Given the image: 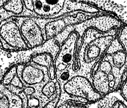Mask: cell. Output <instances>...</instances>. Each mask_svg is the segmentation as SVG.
Here are the masks:
<instances>
[{
	"label": "cell",
	"mask_w": 127,
	"mask_h": 108,
	"mask_svg": "<svg viewBox=\"0 0 127 108\" xmlns=\"http://www.w3.org/2000/svg\"><path fill=\"white\" fill-rule=\"evenodd\" d=\"M98 14L75 11L47 22L43 27L45 40L54 39L67 27L78 25Z\"/></svg>",
	"instance_id": "obj_1"
},
{
	"label": "cell",
	"mask_w": 127,
	"mask_h": 108,
	"mask_svg": "<svg viewBox=\"0 0 127 108\" xmlns=\"http://www.w3.org/2000/svg\"><path fill=\"white\" fill-rule=\"evenodd\" d=\"M62 91L72 96L85 99L89 103L96 102L103 97L94 88L91 81L81 75L72 77L63 86Z\"/></svg>",
	"instance_id": "obj_2"
},
{
	"label": "cell",
	"mask_w": 127,
	"mask_h": 108,
	"mask_svg": "<svg viewBox=\"0 0 127 108\" xmlns=\"http://www.w3.org/2000/svg\"><path fill=\"white\" fill-rule=\"evenodd\" d=\"M0 40L2 48L12 51L29 49L23 38L17 23L12 20H6L0 26Z\"/></svg>",
	"instance_id": "obj_3"
},
{
	"label": "cell",
	"mask_w": 127,
	"mask_h": 108,
	"mask_svg": "<svg viewBox=\"0 0 127 108\" xmlns=\"http://www.w3.org/2000/svg\"><path fill=\"white\" fill-rule=\"evenodd\" d=\"M122 22L113 16L108 14L97 15L82 23L74 26L75 31L82 36L87 29L93 28L102 33H107L115 28L121 27Z\"/></svg>",
	"instance_id": "obj_4"
},
{
	"label": "cell",
	"mask_w": 127,
	"mask_h": 108,
	"mask_svg": "<svg viewBox=\"0 0 127 108\" xmlns=\"http://www.w3.org/2000/svg\"><path fill=\"white\" fill-rule=\"evenodd\" d=\"M79 35L76 31H73L68 38L60 47L54 64L56 70V75L63 71L68 69L73 63L76 45Z\"/></svg>",
	"instance_id": "obj_5"
},
{
	"label": "cell",
	"mask_w": 127,
	"mask_h": 108,
	"mask_svg": "<svg viewBox=\"0 0 127 108\" xmlns=\"http://www.w3.org/2000/svg\"><path fill=\"white\" fill-rule=\"evenodd\" d=\"M20 29L29 48L39 47L43 43L45 38L43 31L35 20L27 18L21 25Z\"/></svg>",
	"instance_id": "obj_6"
},
{
	"label": "cell",
	"mask_w": 127,
	"mask_h": 108,
	"mask_svg": "<svg viewBox=\"0 0 127 108\" xmlns=\"http://www.w3.org/2000/svg\"><path fill=\"white\" fill-rule=\"evenodd\" d=\"M65 1H32L34 13L43 19H56L62 16Z\"/></svg>",
	"instance_id": "obj_7"
},
{
	"label": "cell",
	"mask_w": 127,
	"mask_h": 108,
	"mask_svg": "<svg viewBox=\"0 0 127 108\" xmlns=\"http://www.w3.org/2000/svg\"><path fill=\"white\" fill-rule=\"evenodd\" d=\"M48 74L37 65L32 64L25 65L21 81L29 85H34L41 83L45 81V76Z\"/></svg>",
	"instance_id": "obj_8"
},
{
	"label": "cell",
	"mask_w": 127,
	"mask_h": 108,
	"mask_svg": "<svg viewBox=\"0 0 127 108\" xmlns=\"http://www.w3.org/2000/svg\"><path fill=\"white\" fill-rule=\"evenodd\" d=\"M92 84L95 90L102 96L110 92L109 80L107 74L97 70L92 77Z\"/></svg>",
	"instance_id": "obj_9"
},
{
	"label": "cell",
	"mask_w": 127,
	"mask_h": 108,
	"mask_svg": "<svg viewBox=\"0 0 127 108\" xmlns=\"http://www.w3.org/2000/svg\"><path fill=\"white\" fill-rule=\"evenodd\" d=\"M0 91L7 97L9 102V108H23V102L20 96L9 90L2 83L0 84Z\"/></svg>",
	"instance_id": "obj_10"
},
{
	"label": "cell",
	"mask_w": 127,
	"mask_h": 108,
	"mask_svg": "<svg viewBox=\"0 0 127 108\" xmlns=\"http://www.w3.org/2000/svg\"><path fill=\"white\" fill-rule=\"evenodd\" d=\"M32 61L37 65L46 68L47 69L54 64L53 57L51 54L47 52H43L34 56Z\"/></svg>",
	"instance_id": "obj_11"
},
{
	"label": "cell",
	"mask_w": 127,
	"mask_h": 108,
	"mask_svg": "<svg viewBox=\"0 0 127 108\" xmlns=\"http://www.w3.org/2000/svg\"><path fill=\"white\" fill-rule=\"evenodd\" d=\"M2 7L7 11L16 16L23 12L24 4L23 1L20 0L5 1L3 4Z\"/></svg>",
	"instance_id": "obj_12"
},
{
	"label": "cell",
	"mask_w": 127,
	"mask_h": 108,
	"mask_svg": "<svg viewBox=\"0 0 127 108\" xmlns=\"http://www.w3.org/2000/svg\"><path fill=\"white\" fill-rule=\"evenodd\" d=\"M111 56V63L114 67L120 70L127 68V54L125 52H117Z\"/></svg>",
	"instance_id": "obj_13"
},
{
	"label": "cell",
	"mask_w": 127,
	"mask_h": 108,
	"mask_svg": "<svg viewBox=\"0 0 127 108\" xmlns=\"http://www.w3.org/2000/svg\"><path fill=\"white\" fill-rule=\"evenodd\" d=\"M83 44V38L82 36H79L75 48V53L73 63L71 66V71L73 73H76L80 70L81 67V63L80 58V53L82 45Z\"/></svg>",
	"instance_id": "obj_14"
},
{
	"label": "cell",
	"mask_w": 127,
	"mask_h": 108,
	"mask_svg": "<svg viewBox=\"0 0 127 108\" xmlns=\"http://www.w3.org/2000/svg\"><path fill=\"white\" fill-rule=\"evenodd\" d=\"M55 82V81H48L42 87L41 90L42 94L49 101L56 96V94H55L56 88Z\"/></svg>",
	"instance_id": "obj_15"
},
{
	"label": "cell",
	"mask_w": 127,
	"mask_h": 108,
	"mask_svg": "<svg viewBox=\"0 0 127 108\" xmlns=\"http://www.w3.org/2000/svg\"><path fill=\"white\" fill-rule=\"evenodd\" d=\"M75 31V27L74 26H68L65 28L58 35L54 38L55 42L60 47L62 44L67 40L69 36L70 35L71 33Z\"/></svg>",
	"instance_id": "obj_16"
},
{
	"label": "cell",
	"mask_w": 127,
	"mask_h": 108,
	"mask_svg": "<svg viewBox=\"0 0 127 108\" xmlns=\"http://www.w3.org/2000/svg\"><path fill=\"white\" fill-rule=\"evenodd\" d=\"M119 52H125V51L122 44L120 43L119 40H118L117 36H116L109 46L107 50L105 51L104 56L108 55H112L114 54Z\"/></svg>",
	"instance_id": "obj_17"
},
{
	"label": "cell",
	"mask_w": 127,
	"mask_h": 108,
	"mask_svg": "<svg viewBox=\"0 0 127 108\" xmlns=\"http://www.w3.org/2000/svg\"><path fill=\"white\" fill-rule=\"evenodd\" d=\"M16 76H17V66L13 65L5 74L4 77H3L2 82L1 83L4 86L9 85L12 80Z\"/></svg>",
	"instance_id": "obj_18"
},
{
	"label": "cell",
	"mask_w": 127,
	"mask_h": 108,
	"mask_svg": "<svg viewBox=\"0 0 127 108\" xmlns=\"http://www.w3.org/2000/svg\"><path fill=\"white\" fill-rule=\"evenodd\" d=\"M71 71V69H68L63 71L62 73L56 75V80L60 83L62 89L64 84H65L66 82H68L73 77L72 76V73Z\"/></svg>",
	"instance_id": "obj_19"
},
{
	"label": "cell",
	"mask_w": 127,
	"mask_h": 108,
	"mask_svg": "<svg viewBox=\"0 0 127 108\" xmlns=\"http://www.w3.org/2000/svg\"><path fill=\"white\" fill-rule=\"evenodd\" d=\"M117 38L127 54V26H123L121 28Z\"/></svg>",
	"instance_id": "obj_20"
},
{
	"label": "cell",
	"mask_w": 127,
	"mask_h": 108,
	"mask_svg": "<svg viewBox=\"0 0 127 108\" xmlns=\"http://www.w3.org/2000/svg\"><path fill=\"white\" fill-rule=\"evenodd\" d=\"M98 70L101 71L107 75L112 74L113 71V65L109 61L104 59H102L99 63Z\"/></svg>",
	"instance_id": "obj_21"
},
{
	"label": "cell",
	"mask_w": 127,
	"mask_h": 108,
	"mask_svg": "<svg viewBox=\"0 0 127 108\" xmlns=\"http://www.w3.org/2000/svg\"><path fill=\"white\" fill-rule=\"evenodd\" d=\"M15 16V15L11 14L9 12L6 11L2 7H0V26L3 22L7 20L8 19H10L11 17H13ZM0 47H2V44L1 40H0Z\"/></svg>",
	"instance_id": "obj_22"
},
{
	"label": "cell",
	"mask_w": 127,
	"mask_h": 108,
	"mask_svg": "<svg viewBox=\"0 0 127 108\" xmlns=\"http://www.w3.org/2000/svg\"><path fill=\"white\" fill-rule=\"evenodd\" d=\"M40 105V101L37 98L32 97L28 100L27 108H38Z\"/></svg>",
	"instance_id": "obj_23"
},
{
	"label": "cell",
	"mask_w": 127,
	"mask_h": 108,
	"mask_svg": "<svg viewBox=\"0 0 127 108\" xmlns=\"http://www.w3.org/2000/svg\"><path fill=\"white\" fill-rule=\"evenodd\" d=\"M60 97L61 96L56 95V96L55 98H54L52 100L48 102L42 108H56Z\"/></svg>",
	"instance_id": "obj_24"
},
{
	"label": "cell",
	"mask_w": 127,
	"mask_h": 108,
	"mask_svg": "<svg viewBox=\"0 0 127 108\" xmlns=\"http://www.w3.org/2000/svg\"><path fill=\"white\" fill-rule=\"evenodd\" d=\"M0 108H9L8 98L1 91H0Z\"/></svg>",
	"instance_id": "obj_25"
},
{
	"label": "cell",
	"mask_w": 127,
	"mask_h": 108,
	"mask_svg": "<svg viewBox=\"0 0 127 108\" xmlns=\"http://www.w3.org/2000/svg\"><path fill=\"white\" fill-rule=\"evenodd\" d=\"M69 100L71 103V105L69 108H87L86 105H84L80 102L74 100L70 96H69Z\"/></svg>",
	"instance_id": "obj_26"
},
{
	"label": "cell",
	"mask_w": 127,
	"mask_h": 108,
	"mask_svg": "<svg viewBox=\"0 0 127 108\" xmlns=\"http://www.w3.org/2000/svg\"><path fill=\"white\" fill-rule=\"evenodd\" d=\"M10 84L20 89H22L23 87V84L22 81L20 80V79L17 76V75L12 80Z\"/></svg>",
	"instance_id": "obj_27"
},
{
	"label": "cell",
	"mask_w": 127,
	"mask_h": 108,
	"mask_svg": "<svg viewBox=\"0 0 127 108\" xmlns=\"http://www.w3.org/2000/svg\"><path fill=\"white\" fill-rule=\"evenodd\" d=\"M23 3L24 7H25L27 10L32 13H34V5H33L32 1H24Z\"/></svg>",
	"instance_id": "obj_28"
},
{
	"label": "cell",
	"mask_w": 127,
	"mask_h": 108,
	"mask_svg": "<svg viewBox=\"0 0 127 108\" xmlns=\"http://www.w3.org/2000/svg\"><path fill=\"white\" fill-rule=\"evenodd\" d=\"M121 88V95L123 99L127 101V80L123 84Z\"/></svg>",
	"instance_id": "obj_29"
},
{
	"label": "cell",
	"mask_w": 127,
	"mask_h": 108,
	"mask_svg": "<svg viewBox=\"0 0 127 108\" xmlns=\"http://www.w3.org/2000/svg\"><path fill=\"white\" fill-rule=\"evenodd\" d=\"M36 90L32 86H27L23 89V92L25 93L27 96H31L34 94Z\"/></svg>",
	"instance_id": "obj_30"
},
{
	"label": "cell",
	"mask_w": 127,
	"mask_h": 108,
	"mask_svg": "<svg viewBox=\"0 0 127 108\" xmlns=\"http://www.w3.org/2000/svg\"><path fill=\"white\" fill-rule=\"evenodd\" d=\"M111 108H126V107L122 102L121 101L115 103Z\"/></svg>",
	"instance_id": "obj_31"
},
{
	"label": "cell",
	"mask_w": 127,
	"mask_h": 108,
	"mask_svg": "<svg viewBox=\"0 0 127 108\" xmlns=\"http://www.w3.org/2000/svg\"></svg>",
	"instance_id": "obj_32"
}]
</instances>
